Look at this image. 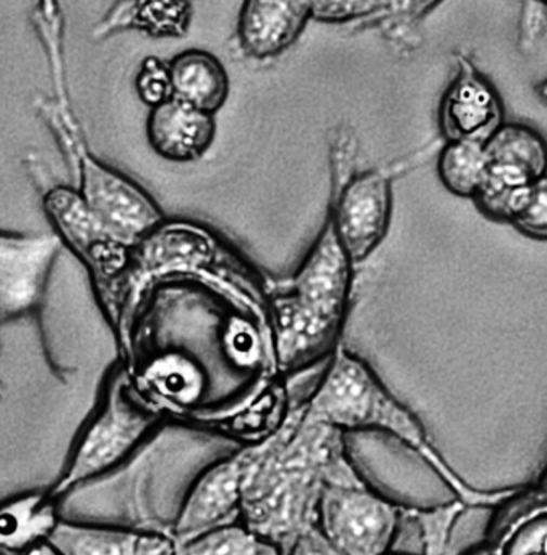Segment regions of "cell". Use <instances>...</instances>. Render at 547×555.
<instances>
[{
  "instance_id": "cell-1",
  "label": "cell",
  "mask_w": 547,
  "mask_h": 555,
  "mask_svg": "<svg viewBox=\"0 0 547 555\" xmlns=\"http://www.w3.org/2000/svg\"><path fill=\"white\" fill-rule=\"evenodd\" d=\"M343 434L301 410L272 433V443L250 476L239 521L288 555L317 528L318 502L331 460L344 449Z\"/></svg>"
},
{
  "instance_id": "cell-2",
  "label": "cell",
  "mask_w": 547,
  "mask_h": 555,
  "mask_svg": "<svg viewBox=\"0 0 547 555\" xmlns=\"http://www.w3.org/2000/svg\"><path fill=\"white\" fill-rule=\"evenodd\" d=\"M304 411L341 433L379 430L393 437L421 456L468 507H500L516 495L517 489L484 492L467 485L432 446L418 416L392 395L366 361L341 346L330 356Z\"/></svg>"
},
{
  "instance_id": "cell-3",
  "label": "cell",
  "mask_w": 547,
  "mask_h": 555,
  "mask_svg": "<svg viewBox=\"0 0 547 555\" xmlns=\"http://www.w3.org/2000/svg\"><path fill=\"white\" fill-rule=\"evenodd\" d=\"M353 267L325 221L298 272L282 281L273 297V346L283 361L314 364L338 348L350 307Z\"/></svg>"
},
{
  "instance_id": "cell-4",
  "label": "cell",
  "mask_w": 547,
  "mask_h": 555,
  "mask_svg": "<svg viewBox=\"0 0 547 555\" xmlns=\"http://www.w3.org/2000/svg\"><path fill=\"white\" fill-rule=\"evenodd\" d=\"M165 423L162 411L140 390L123 364L110 367L96 408L84 421L57 481L48 489L52 498H67L126 465Z\"/></svg>"
},
{
  "instance_id": "cell-5",
  "label": "cell",
  "mask_w": 547,
  "mask_h": 555,
  "mask_svg": "<svg viewBox=\"0 0 547 555\" xmlns=\"http://www.w3.org/2000/svg\"><path fill=\"white\" fill-rule=\"evenodd\" d=\"M38 111L77 176L75 191L84 207L117 241L135 247L161 228L165 217L156 202L132 179L103 165L88 152L64 93H58L54 100L41 101Z\"/></svg>"
},
{
  "instance_id": "cell-6",
  "label": "cell",
  "mask_w": 547,
  "mask_h": 555,
  "mask_svg": "<svg viewBox=\"0 0 547 555\" xmlns=\"http://www.w3.org/2000/svg\"><path fill=\"white\" fill-rule=\"evenodd\" d=\"M405 505L374 491L340 450L331 460L318 502L317 530L341 555L392 553Z\"/></svg>"
},
{
  "instance_id": "cell-7",
  "label": "cell",
  "mask_w": 547,
  "mask_h": 555,
  "mask_svg": "<svg viewBox=\"0 0 547 555\" xmlns=\"http://www.w3.org/2000/svg\"><path fill=\"white\" fill-rule=\"evenodd\" d=\"M272 443V433L208 465L192 482L169 528L174 543H184L214 528L239 521L250 476Z\"/></svg>"
},
{
  "instance_id": "cell-8",
  "label": "cell",
  "mask_w": 547,
  "mask_h": 555,
  "mask_svg": "<svg viewBox=\"0 0 547 555\" xmlns=\"http://www.w3.org/2000/svg\"><path fill=\"white\" fill-rule=\"evenodd\" d=\"M400 172L402 165H395L334 179L327 223L354 266L369 259L389 233L393 179Z\"/></svg>"
},
{
  "instance_id": "cell-9",
  "label": "cell",
  "mask_w": 547,
  "mask_h": 555,
  "mask_svg": "<svg viewBox=\"0 0 547 555\" xmlns=\"http://www.w3.org/2000/svg\"><path fill=\"white\" fill-rule=\"evenodd\" d=\"M486 181L474 198L478 210L504 223L516 192L547 175V140L522 122H506L486 143Z\"/></svg>"
},
{
  "instance_id": "cell-10",
  "label": "cell",
  "mask_w": 547,
  "mask_h": 555,
  "mask_svg": "<svg viewBox=\"0 0 547 555\" xmlns=\"http://www.w3.org/2000/svg\"><path fill=\"white\" fill-rule=\"evenodd\" d=\"M61 247L55 234L0 231V326L38 315Z\"/></svg>"
},
{
  "instance_id": "cell-11",
  "label": "cell",
  "mask_w": 547,
  "mask_h": 555,
  "mask_svg": "<svg viewBox=\"0 0 547 555\" xmlns=\"http://www.w3.org/2000/svg\"><path fill=\"white\" fill-rule=\"evenodd\" d=\"M454 59L455 74L439 104L442 139L486 143L506 124L503 96L467 52Z\"/></svg>"
},
{
  "instance_id": "cell-12",
  "label": "cell",
  "mask_w": 547,
  "mask_h": 555,
  "mask_svg": "<svg viewBox=\"0 0 547 555\" xmlns=\"http://www.w3.org/2000/svg\"><path fill=\"white\" fill-rule=\"evenodd\" d=\"M311 7L312 0H244L236 29L240 52L256 61L282 54L304 31Z\"/></svg>"
},
{
  "instance_id": "cell-13",
  "label": "cell",
  "mask_w": 547,
  "mask_h": 555,
  "mask_svg": "<svg viewBox=\"0 0 547 555\" xmlns=\"http://www.w3.org/2000/svg\"><path fill=\"white\" fill-rule=\"evenodd\" d=\"M62 555H172L169 530L84 524L61 518L49 538Z\"/></svg>"
},
{
  "instance_id": "cell-14",
  "label": "cell",
  "mask_w": 547,
  "mask_h": 555,
  "mask_svg": "<svg viewBox=\"0 0 547 555\" xmlns=\"http://www.w3.org/2000/svg\"><path fill=\"white\" fill-rule=\"evenodd\" d=\"M214 137L217 120L213 114L175 98L149 107L146 139L153 152L168 162H197L213 146Z\"/></svg>"
},
{
  "instance_id": "cell-15",
  "label": "cell",
  "mask_w": 547,
  "mask_h": 555,
  "mask_svg": "<svg viewBox=\"0 0 547 555\" xmlns=\"http://www.w3.org/2000/svg\"><path fill=\"white\" fill-rule=\"evenodd\" d=\"M486 544L493 555H547V492L533 485L497 507Z\"/></svg>"
},
{
  "instance_id": "cell-16",
  "label": "cell",
  "mask_w": 547,
  "mask_h": 555,
  "mask_svg": "<svg viewBox=\"0 0 547 555\" xmlns=\"http://www.w3.org/2000/svg\"><path fill=\"white\" fill-rule=\"evenodd\" d=\"M194 22L191 0H117L94 28V39L139 31L153 39H181Z\"/></svg>"
},
{
  "instance_id": "cell-17",
  "label": "cell",
  "mask_w": 547,
  "mask_h": 555,
  "mask_svg": "<svg viewBox=\"0 0 547 555\" xmlns=\"http://www.w3.org/2000/svg\"><path fill=\"white\" fill-rule=\"evenodd\" d=\"M58 504L48 489L23 492L0 502V550L19 555L49 541L61 521Z\"/></svg>"
},
{
  "instance_id": "cell-18",
  "label": "cell",
  "mask_w": 547,
  "mask_h": 555,
  "mask_svg": "<svg viewBox=\"0 0 547 555\" xmlns=\"http://www.w3.org/2000/svg\"><path fill=\"white\" fill-rule=\"evenodd\" d=\"M172 98L208 114H217L230 96V75L223 62L205 49H185L169 61Z\"/></svg>"
},
{
  "instance_id": "cell-19",
  "label": "cell",
  "mask_w": 547,
  "mask_h": 555,
  "mask_svg": "<svg viewBox=\"0 0 547 555\" xmlns=\"http://www.w3.org/2000/svg\"><path fill=\"white\" fill-rule=\"evenodd\" d=\"M140 390L158 406H191L205 390V377L191 358L181 354H162L143 371L142 380H135Z\"/></svg>"
},
{
  "instance_id": "cell-20",
  "label": "cell",
  "mask_w": 547,
  "mask_h": 555,
  "mask_svg": "<svg viewBox=\"0 0 547 555\" xmlns=\"http://www.w3.org/2000/svg\"><path fill=\"white\" fill-rule=\"evenodd\" d=\"M442 0H379L376 13L356 23L357 28H376L399 54L415 52L421 44V25Z\"/></svg>"
},
{
  "instance_id": "cell-21",
  "label": "cell",
  "mask_w": 547,
  "mask_h": 555,
  "mask_svg": "<svg viewBox=\"0 0 547 555\" xmlns=\"http://www.w3.org/2000/svg\"><path fill=\"white\" fill-rule=\"evenodd\" d=\"M484 143L444 142L439 150L438 176L455 197L474 201L486 181Z\"/></svg>"
},
{
  "instance_id": "cell-22",
  "label": "cell",
  "mask_w": 547,
  "mask_h": 555,
  "mask_svg": "<svg viewBox=\"0 0 547 555\" xmlns=\"http://www.w3.org/2000/svg\"><path fill=\"white\" fill-rule=\"evenodd\" d=\"M172 555H282L240 521L175 543Z\"/></svg>"
},
{
  "instance_id": "cell-23",
  "label": "cell",
  "mask_w": 547,
  "mask_h": 555,
  "mask_svg": "<svg viewBox=\"0 0 547 555\" xmlns=\"http://www.w3.org/2000/svg\"><path fill=\"white\" fill-rule=\"evenodd\" d=\"M468 508L470 507L458 498L447 504L428 508L405 505L403 521L413 525L418 531L419 546H421L419 555H447L455 525Z\"/></svg>"
},
{
  "instance_id": "cell-24",
  "label": "cell",
  "mask_w": 547,
  "mask_h": 555,
  "mask_svg": "<svg viewBox=\"0 0 547 555\" xmlns=\"http://www.w3.org/2000/svg\"><path fill=\"white\" fill-rule=\"evenodd\" d=\"M504 223L529 240L547 243V175L510 197Z\"/></svg>"
},
{
  "instance_id": "cell-25",
  "label": "cell",
  "mask_w": 547,
  "mask_h": 555,
  "mask_svg": "<svg viewBox=\"0 0 547 555\" xmlns=\"http://www.w3.org/2000/svg\"><path fill=\"white\" fill-rule=\"evenodd\" d=\"M135 90L142 103L155 107L172 98L171 70L169 62L156 55H148L140 62L135 77Z\"/></svg>"
},
{
  "instance_id": "cell-26",
  "label": "cell",
  "mask_w": 547,
  "mask_h": 555,
  "mask_svg": "<svg viewBox=\"0 0 547 555\" xmlns=\"http://www.w3.org/2000/svg\"><path fill=\"white\" fill-rule=\"evenodd\" d=\"M379 0H312L311 20L327 25H356L376 13Z\"/></svg>"
},
{
  "instance_id": "cell-27",
  "label": "cell",
  "mask_w": 547,
  "mask_h": 555,
  "mask_svg": "<svg viewBox=\"0 0 547 555\" xmlns=\"http://www.w3.org/2000/svg\"><path fill=\"white\" fill-rule=\"evenodd\" d=\"M288 555H341L325 541V538L318 533L317 528L311 533L302 537L298 543L292 546Z\"/></svg>"
},
{
  "instance_id": "cell-28",
  "label": "cell",
  "mask_w": 547,
  "mask_h": 555,
  "mask_svg": "<svg viewBox=\"0 0 547 555\" xmlns=\"http://www.w3.org/2000/svg\"><path fill=\"white\" fill-rule=\"evenodd\" d=\"M19 555H62V553L51 541H44V543L36 544V546L29 547L28 551Z\"/></svg>"
},
{
  "instance_id": "cell-29",
  "label": "cell",
  "mask_w": 547,
  "mask_h": 555,
  "mask_svg": "<svg viewBox=\"0 0 547 555\" xmlns=\"http://www.w3.org/2000/svg\"><path fill=\"white\" fill-rule=\"evenodd\" d=\"M460 555H493V553H491L490 546L484 541V543L478 544V546L471 547V550L465 551Z\"/></svg>"
},
{
  "instance_id": "cell-30",
  "label": "cell",
  "mask_w": 547,
  "mask_h": 555,
  "mask_svg": "<svg viewBox=\"0 0 547 555\" xmlns=\"http://www.w3.org/2000/svg\"><path fill=\"white\" fill-rule=\"evenodd\" d=\"M536 93H538L539 100L547 104V78L536 87Z\"/></svg>"
},
{
  "instance_id": "cell-31",
  "label": "cell",
  "mask_w": 547,
  "mask_h": 555,
  "mask_svg": "<svg viewBox=\"0 0 547 555\" xmlns=\"http://www.w3.org/2000/svg\"><path fill=\"white\" fill-rule=\"evenodd\" d=\"M532 2L543 3V5L547 7V0H532Z\"/></svg>"
},
{
  "instance_id": "cell-32",
  "label": "cell",
  "mask_w": 547,
  "mask_h": 555,
  "mask_svg": "<svg viewBox=\"0 0 547 555\" xmlns=\"http://www.w3.org/2000/svg\"><path fill=\"white\" fill-rule=\"evenodd\" d=\"M387 555H405V554H399V553H395V551H392V553L387 554Z\"/></svg>"
}]
</instances>
